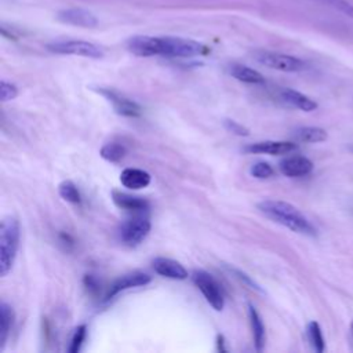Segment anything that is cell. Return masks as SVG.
<instances>
[{
    "label": "cell",
    "instance_id": "cell-30",
    "mask_svg": "<svg viewBox=\"0 0 353 353\" xmlns=\"http://www.w3.org/2000/svg\"><path fill=\"white\" fill-rule=\"evenodd\" d=\"M350 331H352V336H353V321L350 323Z\"/></svg>",
    "mask_w": 353,
    "mask_h": 353
},
{
    "label": "cell",
    "instance_id": "cell-7",
    "mask_svg": "<svg viewBox=\"0 0 353 353\" xmlns=\"http://www.w3.org/2000/svg\"><path fill=\"white\" fill-rule=\"evenodd\" d=\"M255 59L270 69H276L280 72H301L306 69V63L292 55L288 54H281V52H274V51H256L254 54Z\"/></svg>",
    "mask_w": 353,
    "mask_h": 353
},
{
    "label": "cell",
    "instance_id": "cell-15",
    "mask_svg": "<svg viewBox=\"0 0 353 353\" xmlns=\"http://www.w3.org/2000/svg\"><path fill=\"white\" fill-rule=\"evenodd\" d=\"M152 176L141 168H124L120 174V182L124 188L138 190L149 186Z\"/></svg>",
    "mask_w": 353,
    "mask_h": 353
},
{
    "label": "cell",
    "instance_id": "cell-28",
    "mask_svg": "<svg viewBox=\"0 0 353 353\" xmlns=\"http://www.w3.org/2000/svg\"><path fill=\"white\" fill-rule=\"evenodd\" d=\"M223 125H225V128H226L229 132H232V134H234V135H239V137H247V135H250V130H248L247 127H244L243 124L234 121V120L228 119V120L223 121Z\"/></svg>",
    "mask_w": 353,
    "mask_h": 353
},
{
    "label": "cell",
    "instance_id": "cell-2",
    "mask_svg": "<svg viewBox=\"0 0 353 353\" xmlns=\"http://www.w3.org/2000/svg\"><path fill=\"white\" fill-rule=\"evenodd\" d=\"M258 210L273 222L303 236H316L312 222L291 203L283 200H262L256 204Z\"/></svg>",
    "mask_w": 353,
    "mask_h": 353
},
{
    "label": "cell",
    "instance_id": "cell-25",
    "mask_svg": "<svg viewBox=\"0 0 353 353\" xmlns=\"http://www.w3.org/2000/svg\"><path fill=\"white\" fill-rule=\"evenodd\" d=\"M250 172H251L252 176H255L258 179H268V178H270L274 174V170L272 168V165L269 163L259 161V163H255L251 167Z\"/></svg>",
    "mask_w": 353,
    "mask_h": 353
},
{
    "label": "cell",
    "instance_id": "cell-20",
    "mask_svg": "<svg viewBox=\"0 0 353 353\" xmlns=\"http://www.w3.org/2000/svg\"><path fill=\"white\" fill-rule=\"evenodd\" d=\"M295 137L301 142L317 143V142L325 141L328 138V134L324 128H320V127H299L295 131Z\"/></svg>",
    "mask_w": 353,
    "mask_h": 353
},
{
    "label": "cell",
    "instance_id": "cell-27",
    "mask_svg": "<svg viewBox=\"0 0 353 353\" xmlns=\"http://www.w3.org/2000/svg\"><path fill=\"white\" fill-rule=\"evenodd\" d=\"M226 268H228V270H229L234 277H237L241 283H244L245 285H248L250 288H252V290H255V291L262 292V288H261L248 274H245L244 272H241V270H239V269H236V268H230V266H226Z\"/></svg>",
    "mask_w": 353,
    "mask_h": 353
},
{
    "label": "cell",
    "instance_id": "cell-18",
    "mask_svg": "<svg viewBox=\"0 0 353 353\" xmlns=\"http://www.w3.org/2000/svg\"><path fill=\"white\" fill-rule=\"evenodd\" d=\"M14 310L7 302L0 303V350L4 349L6 342L8 339L12 323H14Z\"/></svg>",
    "mask_w": 353,
    "mask_h": 353
},
{
    "label": "cell",
    "instance_id": "cell-1",
    "mask_svg": "<svg viewBox=\"0 0 353 353\" xmlns=\"http://www.w3.org/2000/svg\"><path fill=\"white\" fill-rule=\"evenodd\" d=\"M127 48L137 57L192 58L207 52L203 43L175 36H134L127 41Z\"/></svg>",
    "mask_w": 353,
    "mask_h": 353
},
{
    "label": "cell",
    "instance_id": "cell-13",
    "mask_svg": "<svg viewBox=\"0 0 353 353\" xmlns=\"http://www.w3.org/2000/svg\"><path fill=\"white\" fill-rule=\"evenodd\" d=\"M152 266L153 270L167 279H172V280H185L188 279V270L185 269V266L171 258H164V256H157L152 261Z\"/></svg>",
    "mask_w": 353,
    "mask_h": 353
},
{
    "label": "cell",
    "instance_id": "cell-16",
    "mask_svg": "<svg viewBox=\"0 0 353 353\" xmlns=\"http://www.w3.org/2000/svg\"><path fill=\"white\" fill-rule=\"evenodd\" d=\"M280 97L281 99L288 103L290 106L292 108H296L299 110H303V112H313L317 109V102L312 98H309L307 95L296 91V90H292V88H284L281 90L280 92Z\"/></svg>",
    "mask_w": 353,
    "mask_h": 353
},
{
    "label": "cell",
    "instance_id": "cell-3",
    "mask_svg": "<svg viewBox=\"0 0 353 353\" xmlns=\"http://www.w3.org/2000/svg\"><path fill=\"white\" fill-rule=\"evenodd\" d=\"M21 228L14 216H7L0 225V274L7 276L15 262L19 248Z\"/></svg>",
    "mask_w": 353,
    "mask_h": 353
},
{
    "label": "cell",
    "instance_id": "cell-8",
    "mask_svg": "<svg viewBox=\"0 0 353 353\" xmlns=\"http://www.w3.org/2000/svg\"><path fill=\"white\" fill-rule=\"evenodd\" d=\"M98 92L103 95L113 106L114 112L124 117H138L142 113V108L132 99L124 97L123 94L110 90V88H99Z\"/></svg>",
    "mask_w": 353,
    "mask_h": 353
},
{
    "label": "cell",
    "instance_id": "cell-29",
    "mask_svg": "<svg viewBox=\"0 0 353 353\" xmlns=\"http://www.w3.org/2000/svg\"><path fill=\"white\" fill-rule=\"evenodd\" d=\"M334 7L341 10L345 15L353 18V6L346 0H328Z\"/></svg>",
    "mask_w": 353,
    "mask_h": 353
},
{
    "label": "cell",
    "instance_id": "cell-22",
    "mask_svg": "<svg viewBox=\"0 0 353 353\" xmlns=\"http://www.w3.org/2000/svg\"><path fill=\"white\" fill-rule=\"evenodd\" d=\"M101 156L106 161L110 163H119L127 153V149L124 145L117 143V142H108L101 148Z\"/></svg>",
    "mask_w": 353,
    "mask_h": 353
},
{
    "label": "cell",
    "instance_id": "cell-5",
    "mask_svg": "<svg viewBox=\"0 0 353 353\" xmlns=\"http://www.w3.org/2000/svg\"><path fill=\"white\" fill-rule=\"evenodd\" d=\"M47 50L54 54L77 55L92 59H99L103 57V51L101 47L85 40H58L48 43Z\"/></svg>",
    "mask_w": 353,
    "mask_h": 353
},
{
    "label": "cell",
    "instance_id": "cell-26",
    "mask_svg": "<svg viewBox=\"0 0 353 353\" xmlns=\"http://www.w3.org/2000/svg\"><path fill=\"white\" fill-rule=\"evenodd\" d=\"M18 97V88L15 84L12 83H8L6 80H1L0 83V99L3 102H7V101H12Z\"/></svg>",
    "mask_w": 353,
    "mask_h": 353
},
{
    "label": "cell",
    "instance_id": "cell-9",
    "mask_svg": "<svg viewBox=\"0 0 353 353\" xmlns=\"http://www.w3.org/2000/svg\"><path fill=\"white\" fill-rule=\"evenodd\" d=\"M150 281H152V277L145 272L134 270V272L125 273V274L120 276L117 280H114L112 283V285L108 290L106 299H110V298L116 296L121 291H125V290H130V288H137V287H143V285L149 284Z\"/></svg>",
    "mask_w": 353,
    "mask_h": 353
},
{
    "label": "cell",
    "instance_id": "cell-12",
    "mask_svg": "<svg viewBox=\"0 0 353 353\" xmlns=\"http://www.w3.org/2000/svg\"><path fill=\"white\" fill-rule=\"evenodd\" d=\"M279 168L283 175L290 178H298L310 174L313 170V163L305 156L294 154L283 159L279 164Z\"/></svg>",
    "mask_w": 353,
    "mask_h": 353
},
{
    "label": "cell",
    "instance_id": "cell-6",
    "mask_svg": "<svg viewBox=\"0 0 353 353\" xmlns=\"http://www.w3.org/2000/svg\"><path fill=\"white\" fill-rule=\"evenodd\" d=\"M192 280L194 285L201 291L205 301L215 309L222 310L225 306V296L219 283L205 270H194L192 273Z\"/></svg>",
    "mask_w": 353,
    "mask_h": 353
},
{
    "label": "cell",
    "instance_id": "cell-4",
    "mask_svg": "<svg viewBox=\"0 0 353 353\" xmlns=\"http://www.w3.org/2000/svg\"><path fill=\"white\" fill-rule=\"evenodd\" d=\"M152 228L150 218L148 211L142 212H132L130 218H127L119 228L120 240L128 245L135 247L141 244L149 234Z\"/></svg>",
    "mask_w": 353,
    "mask_h": 353
},
{
    "label": "cell",
    "instance_id": "cell-19",
    "mask_svg": "<svg viewBox=\"0 0 353 353\" xmlns=\"http://www.w3.org/2000/svg\"><path fill=\"white\" fill-rule=\"evenodd\" d=\"M248 317H250V324L254 335L255 349L262 350V347L265 346V325L259 313L252 305H248Z\"/></svg>",
    "mask_w": 353,
    "mask_h": 353
},
{
    "label": "cell",
    "instance_id": "cell-17",
    "mask_svg": "<svg viewBox=\"0 0 353 353\" xmlns=\"http://www.w3.org/2000/svg\"><path fill=\"white\" fill-rule=\"evenodd\" d=\"M229 73L232 77H234L239 81L247 83V84H263L265 77L255 69L241 65V63H232L229 66Z\"/></svg>",
    "mask_w": 353,
    "mask_h": 353
},
{
    "label": "cell",
    "instance_id": "cell-24",
    "mask_svg": "<svg viewBox=\"0 0 353 353\" xmlns=\"http://www.w3.org/2000/svg\"><path fill=\"white\" fill-rule=\"evenodd\" d=\"M85 335H87V327L85 325H79L73 335H72V339H70V345L68 347V352L69 353H77L80 352L81 346H83V342L85 339Z\"/></svg>",
    "mask_w": 353,
    "mask_h": 353
},
{
    "label": "cell",
    "instance_id": "cell-14",
    "mask_svg": "<svg viewBox=\"0 0 353 353\" xmlns=\"http://www.w3.org/2000/svg\"><path fill=\"white\" fill-rule=\"evenodd\" d=\"M112 200L119 208L125 210L131 214L149 210V203L146 199L139 197V196H132V194H128L124 192L112 190Z\"/></svg>",
    "mask_w": 353,
    "mask_h": 353
},
{
    "label": "cell",
    "instance_id": "cell-10",
    "mask_svg": "<svg viewBox=\"0 0 353 353\" xmlns=\"http://www.w3.org/2000/svg\"><path fill=\"white\" fill-rule=\"evenodd\" d=\"M57 19L66 25H73L79 28H95L98 25V18L88 10L84 8H63L57 14Z\"/></svg>",
    "mask_w": 353,
    "mask_h": 353
},
{
    "label": "cell",
    "instance_id": "cell-11",
    "mask_svg": "<svg viewBox=\"0 0 353 353\" xmlns=\"http://www.w3.org/2000/svg\"><path fill=\"white\" fill-rule=\"evenodd\" d=\"M296 143L290 141H261L255 143H250L244 148V152L251 154H287L296 149Z\"/></svg>",
    "mask_w": 353,
    "mask_h": 353
},
{
    "label": "cell",
    "instance_id": "cell-23",
    "mask_svg": "<svg viewBox=\"0 0 353 353\" xmlns=\"http://www.w3.org/2000/svg\"><path fill=\"white\" fill-rule=\"evenodd\" d=\"M58 193L68 203H72V204H80L81 203V196H80V192H79L77 186L69 179L62 181L58 185Z\"/></svg>",
    "mask_w": 353,
    "mask_h": 353
},
{
    "label": "cell",
    "instance_id": "cell-21",
    "mask_svg": "<svg viewBox=\"0 0 353 353\" xmlns=\"http://www.w3.org/2000/svg\"><path fill=\"white\" fill-rule=\"evenodd\" d=\"M306 336L307 341L310 342L312 347L317 352V353H323L325 350V341L323 336V331L319 325L317 321H310L306 327Z\"/></svg>",
    "mask_w": 353,
    "mask_h": 353
}]
</instances>
